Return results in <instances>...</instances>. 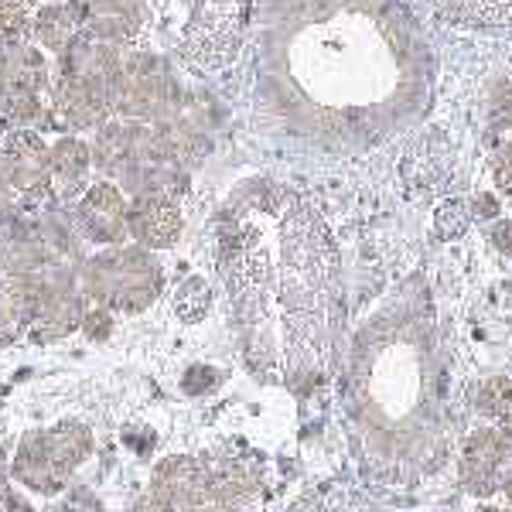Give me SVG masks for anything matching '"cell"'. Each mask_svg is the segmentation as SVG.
<instances>
[{
  "mask_svg": "<svg viewBox=\"0 0 512 512\" xmlns=\"http://www.w3.org/2000/svg\"><path fill=\"white\" fill-rule=\"evenodd\" d=\"M117 62V45H103L93 38H79L72 48H65L59 72L48 82L52 113L62 127L93 130L110 120V82Z\"/></svg>",
  "mask_w": 512,
  "mask_h": 512,
  "instance_id": "obj_1",
  "label": "cell"
},
{
  "mask_svg": "<svg viewBox=\"0 0 512 512\" xmlns=\"http://www.w3.org/2000/svg\"><path fill=\"white\" fill-rule=\"evenodd\" d=\"M250 7L246 0H188L178 31V52L198 69H222L243 41Z\"/></svg>",
  "mask_w": 512,
  "mask_h": 512,
  "instance_id": "obj_2",
  "label": "cell"
},
{
  "mask_svg": "<svg viewBox=\"0 0 512 512\" xmlns=\"http://www.w3.org/2000/svg\"><path fill=\"white\" fill-rule=\"evenodd\" d=\"M86 287L106 308L144 311L161 291V267L144 250H113L86 267Z\"/></svg>",
  "mask_w": 512,
  "mask_h": 512,
  "instance_id": "obj_3",
  "label": "cell"
},
{
  "mask_svg": "<svg viewBox=\"0 0 512 512\" xmlns=\"http://www.w3.org/2000/svg\"><path fill=\"white\" fill-rule=\"evenodd\" d=\"M52 76L38 48L0 45V113L11 123H35L45 117V89Z\"/></svg>",
  "mask_w": 512,
  "mask_h": 512,
  "instance_id": "obj_4",
  "label": "cell"
},
{
  "mask_svg": "<svg viewBox=\"0 0 512 512\" xmlns=\"http://www.w3.org/2000/svg\"><path fill=\"white\" fill-rule=\"evenodd\" d=\"M171 99V79L154 55L120 52L117 72L110 82V106L123 120H154Z\"/></svg>",
  "mask_w": 512,
  "mask_h": 512,
  "instance_id": "obj_5",
  "label": "cell"
},
{
  "mask_svg": "<svg viewBox=\"0 0 512 512\" xmlns=\"http://www.w3.org/2000/svg\"><path fill=\"white\" fill-rule=\"evenodd\" d=\"M86 451H89L86 427L62 424L48 434H31L18 454L14 472H18L31 489L55 492L65 478H69L72 468L86 458Z\"/></svg>",
  "mask_w": 512,
  "mask_h": 512,
  "instance_id": "obj_6",
  "label": "cell"
},
{
  "mask_svg": "<svg viewBox=\"0 0 512 512\" xmlns=\"http://www.w3.org/2000/svg\"><path fill=\"white\" fill-rule=\"evenodd\" d=\"M0 188L24 198L48 188V147L28 130H14L0 140Z\"/></svg>",
  "mask_w": 512,
  "mask_h": 512,
  "instance_id": "obj_7",
  "label": "cell"
},
{
  "mask_svg": "<svg viewBox=\"0 0 512 512\" xmlns=\"http://www.w3.org/2000/svg\"><path fill=\"white\" fill-rule=\"evenodd\" d=\"M79 226L96 243H120L130 233V205L113 181H96L79 198Z\"/></svg>",
  "mask_w": 512,
  "mask_h": 512,
  "instance_id": "obj_8",
  "label": "cell"
},
{
  "mask_svg": "<svg viewBox=\"0 0 512 512\" xmlns=\"http://www.w3.org/2000/svg\"><path fill=\"white\" fill-rule=\"evenodd\" d=\"M181 233V209L175 195L144 192L130 202V236L147 250L171 246Z\"/></svg>",
  "mask_w": 512,
  "mask_h": 512,
  "instance_id": "obj_9",
  "label": "cell"
},
{
  "mask_svg": "<svg viewBox=\"0 0 512 512\" xmlns=\"http://www.w3.org/2000/svg\"><path fill=\"white\" fill-rule=\"evenodd\" d=\"M82 7V38L123 45L140 31V11L134 0H79Z\"/></svg>",
  "mask_w": 512,
  "mask_h": 512,
  "instance_id": "obj_10",
  "label": "cell"
},
{
  "mask_svg": "<svg viewBox=\"0 0 512 512\" xmlns=\"http://www.w3.org/2000/svg\"><path fill=\"white\" fill-rule=\"evenodd\" d=\"M31 35L45 52L62 55L82 38V7L79 0H41L38 14L31 18Z\"/></svg>",
  "mask_w": 512,
  "mask_h": 512,
  "instance_id": "obj_11",
  "label": "cell"
},
{
  "mask_svg": "<svg viewBox=\"0 0 512 512\" xmlns=\"http://www.w3.org/2000/svg\"><path fill=\"white\" fill-rule=\"evenodd\" d=\"M89 161H93V151L76 137H65L59 144H52L48 147V188L59 198H72L86 185Z\"/></svg>",
  "mask_w": 512,
  "mask_h": 512,
  "instance_id": "obj_12",
  "label": "cell"
},
{
  "mask_svg": "<svg viewBox=\"0 0 512 512\" xmlns=\"http://www.w3.org/2000/svg\"><path fill=\"white\" fill-rule=\"evenodd\" d=\"M38 335L41 338H62L69 335L72 328L82 321V308H79V297H72L69 291H52V287H41L38 294V308L35 318Z\"/></svg>",
  "mask_w": 512,
  "mask_h": 512,
  "instance_id": "obj_13",
  "label": "cell"
},
{
  "mask_svg": "<svg viewBox=\"0 0 512 512\" xmlns=\"http://www.w3.org/2000/svg\"><path fill=\"white\" fill-rule=\"evenodd\" d=\"M444 18L472 28H499L512 24V0H434Z\"/></svg>",
  "mask_w": 512,
  "mask_h": 512,
  "instance_id": "obj_14",
  "label": "cell"
},
{
  "mask_svg": "<svg viewBox=\"0 0 512 512\" xmlns=\"http://www.w3.org/2000/svg\"><path fill=\"white\" fill-rule=\"evenodd\" d=\"M502 454L506 451V441H502V434L495 431H478L472 441H468L465 448V465H461V472L468 475V482H485V478L495 475V468H499Z\"/></svg>",
  "mask_w": 512,
  "mask_h": 512,
  "instance_id": "obj_15",
  "label": "cell"
},
{
  "mask_svg": "<svg viewBox=\"0 0 512 512\" xmlns=\"http://www.w3.org/2000/svg\"><path fill=\"white\" fill-rule=\"evenodd\" d=\"M31 0H0V45H18L31 31Z\"/></svg>",
  "mask_w": 512,
  "mask_h": 512,
  "instance_id": "obj_16",
  "label": "cell"
},
{
  "mask_svg": "<svg viewBox=\"0 0 512 512\" xmlns=\"http://www.w3.org/2000/svg\"><path fill=\"white\" fill-rule=\"evenodd\" d=\"M475 407L489 417H509L512 414V379H485L475 393Z\"/></svg>",
  "mask_w": 512,
  "mask_h": 512,
  "instance_id": "obj_17",
  "label": "cell"
},
{
  "mask_svg": "<svg viewBox=\"0 0 512 512\" xmlns=\"http://www.w3.org/2000/svg\"><path fill=\"white\" fill-rule=\"evenodd\" d=\"M495 181L506 195H512V151L499 154V164H495Z\"/></svg>",
  "mask_w": 512,
  "mask_h": 512,
  "instance_id": "obj_18",
  "label": "cell"
},
{
  "mask_svg": "<svg viewBox=\"0 0 512 512\" xmlns=\"http://www.w3.org/2000/svg\"><path fill=\"white\" fill-rule=\"evenodd\" d=\"M134 512H175V506H171L168 499H161V495L154 492L151 499H144V502H140V506H137Z\"/></svg>",
  "mask_w": 512,
  "mask_h": 512,
  "instance_id": "obj_19",
  "label": "cell"
},
{
  "mask_svg": "<svg viewBox=\"0 0 512 512\" xmlns=\"http://www.w3.org/2000/svg\"><path fill=\"white\" fill-rule=\"evenodd\" d=\"M495 243H499L502 250H512V222H499V226H495Z\"/></svg>",
  "mask_w": 512,
  "mask_h": 512,
  "instance_id": "obj_20",
  "label": "cell"
},
{
  "mask_svg": "<svg viewBox=\"0 0 512 512\" xmlns=\"http://www.w3.org/2000/svg\"><path fill=\"white\" fill-rule=\"evenodd\" d=\"M506 485H509V499H512V475H509V482H506Z\"/></svg>",
  "mask_w": 512,
  "mask_h": 512,
  "instance_id": "obj_21",
  "label": "cell"
}]
</instances>
